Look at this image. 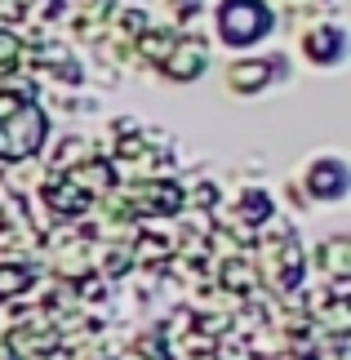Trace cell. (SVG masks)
Instances as JSON below:
<instances>
[{
  "label": "cell",
  "instance_id": "6da1fadb",
  "mask_svg": "<svg viewBox=\"0 0 351 360\" xmlns=\"http://www.w3.org/2000/svg\"><path fill=\"white\" fill-rule=\"evenodd\" d=\"M272 32V9L262 0H227L218 9V36L227 45H254Z\"/></svg>",
  "mask_w": 351,
  "mask_h": 360
},
{
  "label": "cell",
  "instance_id": "7a4b0ae2",
  "mask_svg": "<svg viewBox=\"0 0 351 360\" xmlns=\"http://www.w3.org/2000/svg\"><path fill=\"white\" fill-rule=\"evenodd\" d=\"M347 183H351V169L343 165V156H316V160H307V169H302V187H307V196H316V200H343L347 196Z\"/></svg>",
  "mask_w": 351,
  "mask_h": 360
},
{
  "label": "cell",
  "instance_id": "3957f363",
  "mask_svg": "<svg viewBox=\"0 0 351 360\" xmlns=\"http://www.w3.org/2000/svg\"><path fill=\"white\" fill-rule=\"evenodd\" d=\"M307 53H312L316 63H338L343 58V36L329 27V32H320V36L307 40Z\"/></svg>",
  "mask_w": 351,
  "mask_h": 360
}]
</instances>
